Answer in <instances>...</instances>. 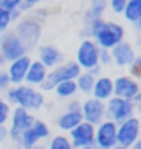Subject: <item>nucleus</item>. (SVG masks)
<instances>
[{
    "label": "nucleus",
    "mask_w": 141,
    "mask_h": 149,
    "mask_svg": "<svg viewBox=\"0 0 141 149\" xmlns=\"http://www.w3.org/2000/svg\"><path fill=\"white\" fill-rule=\"evenodd\" d=\"M88 33H89V38L100 49H109V50L116 43H120L122 40H125V36H127V31L120 22L105 20L104 16L93 20V22L88 25Z\"/></svg>",
    "instance_id": "obj_1"
},
{
    "label": "nucleus",
    "mask_w": 141,
    "mask_h": 149,
    "mask_svg": "<svg viewBox=\"0 0 141 149\" xmlns=\"http://www.w3.org/2000/svg\"><path fill=\"white\" fill-rule=\"evenodd\" d=\"M4 99L11 104V108L20 106L29 111H39L47 102V97L38 86H30V84L20 83V84H11L4 92Z\"/></svg>",
    "instance_id": "obj_2"
},
{
    "label": "nucleus",
    "mask_w": 141,
    "mask_h": 149,
    "mask_svg": "<svg viewBox=\"0 0 141 149\" xmlns=\"http://www.w3.org/2000/svg\"><path fill=\"white\" fill-rule=\"evenodd\" d=\"M14 34L21 40V43L25 45V49L30 52L34 50L39 41H41V33H43V27H41V20H38L34 15H29V16H21L18 22H14Z\"/></svg>",
    "instance_id": "obj_3"
},
{
    "label": "nucleus",
    "mask_w": 141,
    "mask_h": 149,
    "mask_svg": "<svg viewBox=\"0 0 141 149\" xmlns=\"http://www.w3.org/2000/svg\"><path fill=\"white\" fill-rule=\"evenodd\" d=\"M34 119H36L34 113L25 110V108H20V106L11 108V115H9V120H7V140H11L18 147L21 133H23L27 127H30Z\"/></svg>",
    "instance_id": "obj_4"
},
{
    "label": "nucleus",
    "mask_w": 141,
    "mask_h": 149,
    "mask_svg": "<svg viewBox=\"0 0 141 149\" xmlns=\"http://www.w3.org/2000/svg\"><path fill=\"white\" fill-rule=\"evenodd\" d=\"M136 111H138V106L131 99H123V97H118V95H113V97H109L105 101V119H111L116 124L136 115Z\"/></svg>",
    "instance_id": "obj_5"
},
{
    "label": "nucleus",
    "mask_w": 141,
    "mask_h": 149,
    "mask_svg": "<svg viewBox=\"0 0 141 149\" xmlns=\"http://www.w3.org/2000/svg\"><path fill=\"white\" fill-rule=\"evenodd\" d=\"M139 131H141V124L136 115L118 122L116 124V144L123 149H129L136 140H139Z\"/></svg>",
    "instance_id": "obj_6"
},
{
    "label": "nucleus",
    "mask_w": 141,
    "mask_h": 149,
    "mask_svg": "<svg viewBox=\"0 0 141 149\" xmlns=\"http://www.w3.org/2000/svg\"><path fill=\"white\" fill-rule=\"evenodd\" d=\"M98 52L100 47L91 38H82V41L75 52V63L80 67V70H91L93 67H98Z\"/></svg>",
    "instance_id": "obj_7"
},
{
    "label": "nucleus",
    "mask_w": 141,
    "mask_h": 149,
    "mask_svg": "<svg viewBox=\"0 0 141 149\" xmlns=\"http://www.w3.org/2000/svg\"><path fill=\"white\" fill-rule=\"evenodd\" d=\"M0 52H2V56L6 58V61H13L20 56L27 54L29 50L21 43V40L14 34V31L7 29L6 33L0 34Z\"/></svg>",
    "instance_id": "obj_8"
},
{
    "label": "nucleus",
    "mask_w": 141,
    "mask_h": 149,
    "mask_svg": "<svg viewBox=\"0 0 141 149\" xmlns=\"http://www.w3.org/2000/svg\"><path fill=\"white\" fill-rule=\"evenodd\" d=\"M80 115H82V120L89 122L93 126L100 124L105 119V102L100 99H95L93 95H88L86 99H82Z\"/></svg>",
    "instance_id": "obj_9"
},
{
    "label": "nucleus",
    "mask_w": 141,
    "mask_h": 149,
    "mask_svg": "<svg viewBox=\"0 0 141 149\" xmlns=\"http://www.w3.org/2000/svg\"><path fill=\"white\" fill-rule=\"evenodd\" d=\"M138 93H141L139 79L129 76V74H120V76H116L113 79V95L132 101Z\"/></svg>",
    "instance_id": "obj_10"
},
{
    "label": "nucleus",
    "mask_w": 141,
    "mask_h": 149,
    "mask_svg": "<svg viewBox=\"0 0 141 149\" xmlns=\"http://www.w3.org/2000/svg\"><path fill=\"white\" fill-rule=\"evenodd\" d=\"M96 149H109L116 146V122L111 119H104L100 124L95 126V142Z\"/></svg>",
    "instance_id": "obj_11"
},
{
    "label": "nucleus",
    "mask_w": 141,
    "mask_h": 149,
    "mask_svg": "<svg viewBox=\"0 0 141 149\" xmlns=\"http://www.w3.org/2000/svg\"><path fill=\"white\" fill-rule=\"evenodd\" d=\"M138 56V50L136 47L127 40H122L120 43H116L111 49V59H113V65L118 68H127L131 63L134 61V58Z\"/></svg>",
    "instance_id": "obj_12"
},
{
    "label": "nucleus",
    "mask_w": 141,
    "mask_h": 149,
    "mask_svg": "<svg viewBox=\"0 0 141 149\" xmlns=\"http://www.w3.org/2000/svg\"><path fill=\"white\" fill-rule=\"evenodd\" d=\"M80 74V67L77 65L75 61H63L59 65L48 68V74H47V79L56 86L57 83L61 81H70V79H75Z\"/></svg>",
    "instance_id": "obj_13"
},
{
    "label": "nucleus",
    "mask_w": 141,
    "mask_h": 149,
    "mask_svg": "<svg viewBox=\"0 0 141 149\" xmlns=\"http://www.w3.org/2000/svg\"><path fill=\"white\" fill-rule=\"evenodd\" d=\"M68 138L70 142L73 144V147H84V146H93L95 142V126L86 122V120H80L73 130L68 131Z\"/></svg>",
    "instance_id": "obj_14"
},
{
    "label": "nucleus",
    "mask_w": 141,
    "mask_h": 149,
    "mask_svg": "<svg viewBox=\"0 0 141 149\" xmlns=\"http://www.w3.org/2000/svg\"><path fill=\"white\" fill-rule=\"evenodd\" d=\"M30 61H32V56L29 54V52L23 54V56H20V58H16V59H13V61H7V65L4 67V70L7 72V76L11 79V84L23 83Z\"/></svg>",
    "instance_id": "obj_15"
},
{
    "label": "nucleus",
    "mask_w": 141,
    "mask_h": 149,
    "mask_svg": "<svg viewBox=\"0 0 141 149\" xmlns=\"http://www.w3.org/2000/svg\"><path fill=\"white\" fill-rule=\"evenodd\" d=\"M36 52H38V58L36 59H39L47 68H52V67H56V65H59V63L64 61V56H63L61 49L56 47V45H52V43L38 45Z\"/></svg>",
    "instance_id": "obj_16"
},
{
    "label": "nucleus",
    "mask_w": 141,
    "mask_h": 149,
    "mask_svg": "<svg viewBox=\"0 0 141 149\" xmlns=\"http://www.w3.org/2000/svg\"><path fill=\"white\" fill-rule=\"evenodd\" d=\"M47 74H48V68L43 65L39 59H34V58H32L30 65H29V68H27V74H25L23 83H25V84H30V86H39V84L45 81Z\"/></svg>",
    "instance_id": "obj_17"
},
{
    "label": "nucleus",
    "mask_w": 141,
    "mask_h": 149,
    "mask_svg": "<svg viewBox=\"0 0 141 149\" xmlns=\"http://www.w3.org/2000/svg\"><path fill=\"white\" fill-rule=\"evenodd\" d=\"M95 99H100V101H107L109 97H113V77L111 76H96L95 77V84H93V90L91 93Z\"/></svg>",
    "instance_id": "obj_18"
},
{
    "label": "nucleus",
    "mask_w": 141,
    "mask_h": 149,
    "mask_svg": "<svg viewBox=\"0 0 141 149\" xmlns=\"http://www.w3.org/2000/svg\"><path fill=\"white\" fill-rule=\"evenodd\" d=\"M82 120V115L80 111H63L59 117H57V120H56V126L59 127V130L63 133H68L70 130H73L75 126H77L79 122Z\"/></svg>",
    "instance_id": "obj_19"
},
{
    "label": "nucleus",
    "mask_w": 141,
    "mask_h": 149,
    "mask_svg": "<svg viewBox=\"0 0 141 149\" xmlns=\"http://www.w3.org/2000/svg\"><path fill=\"white\" fill-rule=\"evenodd\" d=\"M56 93L57 99H63V101H68L72 97H75L79 92H77V84H75V79H70V81H61L57 83L52 90Z\"/></svg>",
    "instance_id": "obj_20"
},
{
    "label": "nucleus",
    "mask_w": 141,
    "mask_h": 149,
    "mask_svg": "<svg viewBox=\"0 0 141 149\" xmlns=\"http://www.w3.org/2000/svg\"><path fill=\"white\" fill-rule=\"evenodd\" d=\"M127 24L141 22V0H127L123 11L120 13Z\"/></svg>",
    "instance_id": "obj_21"
},
{
    "label": "nucleus",
    "mask_w": 141,
    "mask_h": 149,
    "mask_svg": "<svg viewBox=\"0 0 141 149\" xmlns=\"http://www.w3.org/2000/svg\"><path fill=\"white\" fill-rule=\"evenodd\" d=\"M95 77L89 70H80V74L75 77V84H77V92L80 95H89L95 84Z\"/></svg>",
    "instance_id": "obj_22"
},
{
    "label": "nucleus",
    "mask_w": 141,
    "mask_h": 149,
    "mask_svg": "<svg viewBox=\"0 0 141 149\" xmlns=\"http://www.w3.org/2000/svg\"><path fill=\"white\" fill-rule=\"evenodd\" d=\"M47 149H75V147H73V144L70 142L68 135L59 133V135H50V136H48Z\"/></svg>",
    "instance_id": "obj_23"
},
{
    "label": "nucleus",
    "mask_w": 141,
    "mask_h": 149,
    "mask_svg": "<svg viewBox=\"0 0 141 149\" xmlns=\"http://www.w3.org/2000/svg\"><path fill=\"white\" fill-rule=\"evenodd\" d=\"M11 115V104L4 99V95H0V124H7Z\"/></svg>",
    "instance_id": "obj_24"
},
{
    "label": "nucleus",
    "mask_w": 141,
    "mask_h": 149,
    "mask_svg": "<svg viewBox=\"0 0 141 149\" xmlns=\"http://www.w3.org/2000/svg\"><path fill=\"white\" fill-rule=\"evenodd\" d=\"M88 4L91 11H95L98 16H104L107 11V0H88Z\"/></svg>",
    "instance_id": "obj_25"
},
{
    "label": "nucleus",
    "mask_w": 141,
    "mask_h": 149,
    "mask_svg": "<svg viewBox=\"0 0 141 149\" xmlns=\"http://www.w3.org/2000/svg\"><path fill=\"white\" fill-rule=\"evenodd\" d=\"M127 74H129V76H132V77H136V79L141 77V58L139 56H136L134 61L127 67Z\"/></svg>",
    "instance_id": "obj_26"
},
{
    "label": "nucleus",
    "mask_w": 141,
    "mask_h": 149,
    "mask_svg": "<svg viewBox=\"0 0 141 149\" xmlns=\"http://www.w3.org/2000/svg\"><path fill=\"white\" fill-rule=\"evenodd\" d=\"M11 25H13V22L9 18V11L4 7H0V34L6 33L7 29H11Z\"/></svg>",
    "instance_id": "obj_27"
},
{
    "label": "nucleus",
    "mask_w": 141,
    "mask_h": 149,
    "mask_svg": "<svg viewBox=\"0 0 141 149\" xmlns=\"http://www.w3.org/2000/svg\"><path fill=\"white\" fill-rule=\"evenodd\" d=\"M125 4L127 0H107V11H111L113 15H120L123 11Z\"/></svg>",
    "instance_id": "obj_28"
},
{
    "label": "nucleus",
    "mask_w": 141,
    "mask_h": 149,
    "mask_svg": "<svg viewBox=\"0 0 141 149\" xmlns=\"http://www.w3.org/2000/svg\"><path fill=\"white\" fill-rule=\"evenodd\" d=\"M98 63H100V67H109V65H113L111 50L109 49H100V52H98Z\"/></svg>",
    "instance_id": "obj_29"
},
{
    "label": "nucleus",
    "mask_w": 141,
    "mask_h": 149,
    "mask_svg": "<svg viewBox=\"0 0 141 149\" xmlns=\"http://www.w3.org/2000/svg\"><path fill=\"white\" fill-rule=\"evenodd\" d=\"M9 86H11V79L7 76V72L4 68H0V93H4Z\"/></svg>",
    "instance_id": "obj_30"
},
{
    "label": "nucleus",
    "mask_w": 141,
    "mask_h": 149,
    "mask_svg": "<svg viewBox=\"0 0 141 149\" xmlns=\"http://www.w3.org/2000/svg\"><path fill=\"white\" fill-rule=\"evenodd\" d=\"M80 104H82V99H79L77 95H75V97L68 99L66 110H68V111H80Z\"/></svg>",
    "instance_id": "obj_31"
},
{
    "label": "nucleus",
    "mask_w": 141,
    "mask_h": 149,
    "mask_svg": "<svg viewBox=\"0 0 141 149\" xmlns=\"http://www.w3.org/2000/svg\"><path fill=\"white\" fill-rule=\"evenodd\" d=\"M20 2L21 0H0V7H4V9H14V7H18L20 6Z\"/></svg>",
    "instance_id": "obj_32"
},
{
    "label": "nucleus",
    "mask_w": 141,
    "mask_h": 149,
    "mask_svg": "<svg viewBox=\"0 0 141 149\" xmlns=\"http://www.w3.org/2000/svg\"><path fill=\"white\" fill-rule=\"evenodd\" d=\"M21 16H23V13H21L18 7L9 9V18H11V22H13V24H14V22H18V20H20Z\"/></svg>",
    "instance_id": "obj_33"
},
{
    "label": "nucleus",
    "mask_w": 141,
    "mask_h": 149,
    "mask_svg": "<svg viewBox=\"0 0 141 149\" xmlns=\"http://www.w3.org/2000/svg\"><path fill=\"white\" fill-rule=\"evenodd\" d=\"M18 9H20V11L25 15V13H30V11H32V6H30L29 2H25V0H21L20 6H18Z\"/></svg>",
    "instance_id": "obj_34"
},
{
    "label": "nucleus",
    "mask_w": 141,
    "mask_h": 149,
    "mask_svg": "<svg viewBox=\"0 0 141 149\" xmlns=\"http://www.w3.org/2000/svg\"><path fill=\"white\" fill-rule=\"evenodd\" d=\"M7 140V124H0V144Z\"/></svg>",
    "instance_id": "obj_35"
},
{
    "label": "nucleus",
    "mask_w": 141,
    "mask_h": 149,
    "mask_svg": "<svg viewBox=\"0 0 141 149\" xmlns=\"http://www.w3.org/2000/svg\"><path fill=\"white\" fill-rule=\"evenodd\" d=\"M25 2H29L32 7H36V6H41V4H45V2H48V0H25Z\"/></svg>",
    "instance_id": "obj_36"
},
{
    "label": "nucleus",
    "mask_w": 141,
    "mask_h": 149,
    "mask_svg": "<svg viewBox=\"0 0 141 149\" xmlns=\"http://www.w3.org/2000/svg\"><path fill=\"white\" fill-rule=\"evenodd\" d=\"M6 65H7V61H6V58L2 56V52H0V68H4Z\"/></svg>",
    "instance_id": "obj_37"
},
{
    "label": "nucleus",
    "mask_w": 141,
    "mask_h": 149,
    "mask_svg": "<svg viewBox=\"0 0 141 149\" xmlns=\"http://www.w3.org/2000/svg\"><path fill=\"white\" fill-rule=\"evenodd\" d=\"M132 102H134L136 106H139V102H141V93H138V95H136V97L132 99Z\"/></svg>",
    "instance_id": "obj_38"
},
{
    "label": "nucleus",
    "mask_w": 141,
    "mask_h": 149,
    "mask_svg": "<svg viewBox=\"0 0 141 149\" xmlns=\"http://www.w3.org/2000/svg\"><path fill=\"white\" fill-rule=\"evenodd\" d=\"M129 149H141V142H139V140H136L131 147H129Z\"/></svg>",
    "instance_id": "obj_39"
},
{
    "label": "nucleus",
    "mask_w": 141,
    "mask_h": 149,
    "mask_svg": "<svg viewBox=\"0 0 141 149\" xmlns=\"http://www.w3.org/2000/svg\"><path fill=\"white\" fill-rule=\"evenodd\" d=\"M32 149H47V146H43V142H39V144H36Z\"/></svg>",
    "instance_id": "obj_40"
},
{
    "label": "nucleus",
    "mask_w": 141,
    "mask_h": 149,
    "mask_svg": "<svg viewBox=\"0 0 141 149\" xmlns=\"http://www.w3.org/2000/svg\"><path fill=\"white\" fill-rule=\"evenodd\" d=\"M77 149H96L95 146H84V147H77Z\"/></svg>",
    "instance_id": "obj_41"
},
{
    "label": "nucleus",
    "mask_w": 141,
    "mask_h": 149,
    "mask_svg": "<svg viewBox=\"0 0 141 149\" xmlns=\"http://www.w3.org/2000/svg\"><path fill=\"white\" fill-rule=\"evenodd\" d=\"M109 149H123V147H120V146L116 144V146H113V147H109Z\"/></svg>",
    "instance_id": "obj_42"
}]
</instances>
